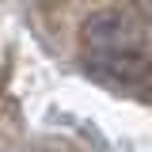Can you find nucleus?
I'll list each match as a JSON object with an SVG mask.
<instances>
[{
  "label": "nucleus",
  "mask_w": 152,
  "mask_h": 152,
  "mask_svg": "<svg viewBox=\"0 0 152 152\" xmlns=\"http://www.w3.org/2000/svg\"><path fill=\"white\" fill-rule=\"evenodd\" d=\"M80 50L95 69L126 61V57H141L145 53V38L141 27L129 12L122 8H99L80 23Z\"/></svg>",
  "instance_id": "1"
},
{
  "label": "nucleus",
  "mask_w": 152,
  "mask_h": 152,
  "mask_svg": "<svg viewBox=\"0 0 152 152\" xmlns=\"http://www.w3.org/2000/svg\"><path fill=\"white\" fill-rule=\"evenodd\" d=\"M137 12L145 15V23L152 27V0H137Z\"/></svg>",
  "instance_id": "2"
}]
</instances>
